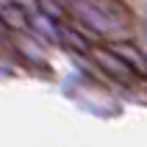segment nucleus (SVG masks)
Listing matches in <instances>:
<instances>
[{"mask_svg":"<svg viewBox=\"0 0 147 147\" xmlns=\"http://www.w3.org/2000/svg\"><path fill=\"white\" fill-rule=\"evenodd\" d=\"M83 56L89 58V61L97 67L103 75H106L108 81L119 83V86H139V83H142V78L133 72L128 64H125V61H122V56H119V53H117V50L111 47L108 42L89 45V50H86Z\"/></svg>","mask_w":147,"mask_h":147,"instance_id":"f257e3e1","label":"nucleus"},{"mask_svg":"<svg viewBox=\"0 0 147 147\" xmlns=\"http://www.w3.org/2000/svg\"><path fill=\"white\" fill-rule=\"evenodd\" d=\"M14 6H20L25 14H28V11H33V8L39 6V0H14Z\"/></svg>","mask_w":147,"mask_h":147,"instance_id":"20e7f679","label":"nucleus"},{"mask_svg":"<svg viewBox=\"0 0 147 147\" xmlns=\"http://www.w3.org/2000/svg\"><path fill=\"white\" fill-rule=\"evenodd\" d=\"M108 45H111V47H114L117 53L122 56V61H125L128 67H131V69H133L136 75H139L142 81H147V56L142 53L139 47H136V45H133V42L117 39V42H108Z\"/></svg>","mask_w":147,"mask_h":147,"instance_id":"f03ea898","label":"nucleus"},{"mask_svg":"<svg viewBox=\"0 0 147 147\" xmlns=\"http://www.w3.org/2000/svg\"><path fill=\"white\" fill-rule=\"evenodd\" d=\"M0 20L8 31H28V17L20 6H8L6 11H0Z\"/></svg>","mask_w":147,"mask_h":147,"instance_id":"7ed1b4c3","label":"nucleus"},{"mask_svg":"<svg viewBox=\"0 0 147 147\" xmlns=\"http://www.w3.org/2000/svg\"><path fill=\"white\" fill-rule=\"evenodd\" d=\"M8 39H11V31H8L6 25H3V20H0V47H6Z\"/></svg>","mask_w":147,"mask_h":147,"instance_id":"39448f33","label":"nucleus"}]
</instances>
